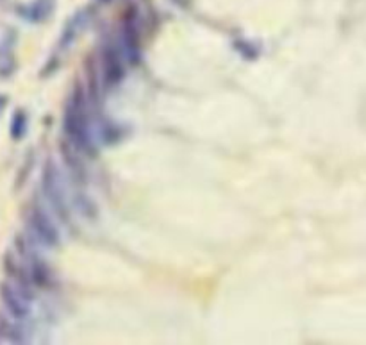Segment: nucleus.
Returning <instances> with one entry per match:
<instances>
[{"mask_svg": "<svg viewBox=\"0 0 366 345\" xmlns=\"http://www.w3.org/2000/svg\"><path fill=\"white\" fill-rule=\"evenodd\" d=\"M65 134L72 145L81 152H90L93 147L92 129H90V115H88V102L84 97V90L77 84L72 92L70 99L65 108L63 117Z\"/></svg>", "mask_w": 366, "mask_h": 345, "instance_id": "obj_1", "label": "nucleus"}, {"mask_svg": "<svg viewBox=\"0 0 366 345\" xmlns=\"http://www.w3.org/2000/svg\"><path fill=\"white\" fill-rule=\"evenodd\" d=\"M42 190L45 197L49 199L50 206L56 211V215L61 218L65 224H72V213L70 206H68L67 193H65V186H63V179L59 174L58 167L52 159H47L43 165L42 172Z\"/></svg>", "mask_w": 366, "mask_h": 345, "instance_id": "obj_2", "label": "nucleus"}, {"mask_svg": "<svg viewBox=\"0 0 366 345\" xmlns=\"http://www.w3.org/2000/svg\"><path fill=\"white\" fill-rule=\"evenodd\" d=\"M27 224L31 231L36 236L38 241H42L45 247L56 249L61 243V234L59 229L56 227L54 220L45 213V209L40 204H31L27 208Z\"/></svg>", "mask_w": 366, "mask_h": 345, "instance_id": "obj_3", "label": "nucleus"}, {"mask_svg": "<svg viewBox=\"0 0 366 345\" xmlns=\"http://www.w3.org/2000/svg\"><path fill=\"white\" fill-rule=\"evenodd\" d=\"M0 300L6 312L15 321H25L31 315V299L9 281L0 283Z\"/></svg>", "mask_w": 366, "mask_h": 345, "instance_id": "obj_4", "label": "nucleus"}, {"mask_svg": "<svg viewBox=\"0 0 366 345\" xmlns=\"http://www.w3.org/2000/svg\"><path fill=\"white\" fill-rule=\"evenodd\" d=\"M2 265H4V271H6V274H8V278L11 279V283L15 284L18 290L24 291L25 296L33 300V296H34L33 284L34 283H33V279H31L29 268H27V266H25L20 259H17V256L11 252H6L4 259H2Z\"/></svg>", "mask_w": 366, "mask_h": 345, "instance_id": "obj_5", "label": "nucleus"}, {"mask_svg": "<svg viewBox=\"0 0 366 345\" xmlns=\"http://www.w3.org/2000/svg\"><path fill=\"white\" fill-rule=\"evenodd\" d=\"M102 70H104V83L106 88H115L122 83L125 75L124 58L120 50L115 45L108 43L102 52Z\"/></svg>", "mask_w": 366, "mask_h": 345, "instance_id": "obj_6", "label": "nucleus"}, {"mask_svg": "<svg viewBox=\"0 0 366 345\" xmlns=\"http://www.w3.org/2000/svg\"><path fill=\"white\" fill-rule=\"evenodd\" d=\"M54 11V0H34L33 4L22 9V17L33 24H42Z\"/></svg>", "mask_w": 366, "mask_h": 345, "instance_id": "obj_7", "label": "nucleus"}, {"mask_svg": "<svg viewBox=\"0 0 366 345\" xmlns=\"http://www.w3.org/2000/svg\"><path fill=\"white\" fill-rule=\"evenodd\" d=\"M13 321L11 316L0 313V344H25L24 329Z\"/></svg>", "mask_w": 366, "mask_h": 345, "instance_id": "obj_8", "label": "nucleus"}, {"mask_svg": "<svg viewBox=\"0 0 366 345\" xmlns=\"http://www.w3.org/2000/svg\"><path fill=\"white\" fill-rule=\"evenodd\" d=\"M84 27V15L79 13V15H75L70 22L67 24L65 31L61 34V40H59V50H67L70 49L74 40L77 38V34L81 33V29Z\"/></svg>", "mask_w": 366, "mask_h": 345, "instance_id": "obj_9", "label": "nucleus"}, {"mask_svg": "<svg viewBox=\"0 0 366 345\" xmlns=\"http://www.w3.org/2000/svg\"><path fill=\"white\" fill-rule=\"evenodd\" d=\"M27 127H29V117L24 109H17L13 113L11 122H9V134L15 142H20L24 140L25 134H27Z\"/></svg>", "mask_w": 366, "mask_h": 345, "instance_id": "obj_10", "label": "nucleus"}, {"mask_svg": "<svg viewBox=\"0 0 366 345\" xmlns=\"http://www.w3.org/2000/svg\"><path fill=\"white\" fill-rule=\"evenodd\" d=\"M15 72V58H13V45L4 42L0 45V77H8Z\"/></svg>", "mask_w": 366, "mask_h": 345, "instance_id": "obj_11", "label": "nucleus"}, {"mask_svg": "<svg viewBox=\"0 0 366 345\" xmlns=\"http://www.w3.org/2000/svg\"><path fill=\"white\" fill-rule=\"evenodd\" d=\"M6 108H8V95H4V93H0V115L4 113Z\"/></svg>", "mask_w": 366, "mask_h": 345, "instance_id": "obj_12", "label": "nucleus"}]
</instances>
